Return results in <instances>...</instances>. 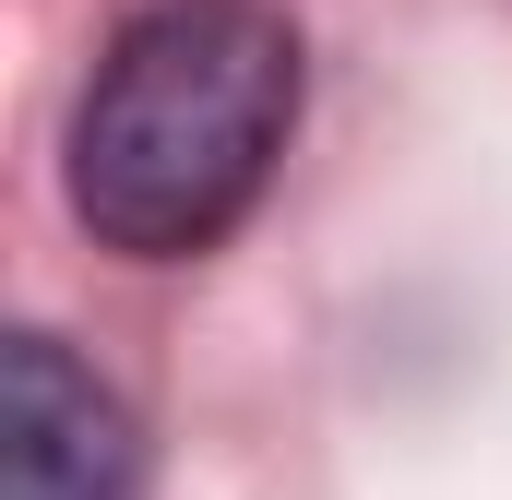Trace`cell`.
<instances>
[{"label": "cell", "mask_w": 512, "mask_h": 500, "mask_svg": "<svg viewBox=\"0 0 512 500\" xmlns=\"http://www.w3.org/2000/svg\"><path fill=\"white\" fill-rule=\"evenodd\" d=\"M286 131L298 24L274 0H155L72 108V215L120 262H191L274 191Z\"/></svg>", "instance_id": "1"}, {"label": "cell", "mask_w": 512, "mask_h": 500, "mask_svg": "<svg viewBox=\"0 0 512 500\" xmlns=\"http://www.w3.org/2000/svg\"><path fill=\"white\" fill-rule=\"evenodd\" d=\"M131 489H143L131 405L60 334H12L0 346V500H131Z\"/></svg>", "instance_id": "2"}]
</instances>
